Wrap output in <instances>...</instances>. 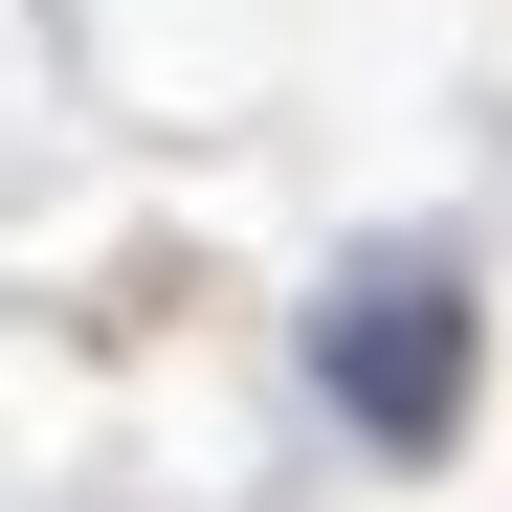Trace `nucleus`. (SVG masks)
<instances>
[{
	"label": "nucleus",
	"instance_id": "f257e3e1",
	"mask_svg": "<svg viewBox=\"0 0 512 512\" xmlns=\"http://www.w3.org/2000/svg\"><path fill=\"white\" fill-rule=\"evenodd\" d=\"M312 379L379 423V446H446L468 423V268H357L312 312Z\"/></svg>",
	"mask_w": 512,
	"mask_h": 512
}]
</instances>
